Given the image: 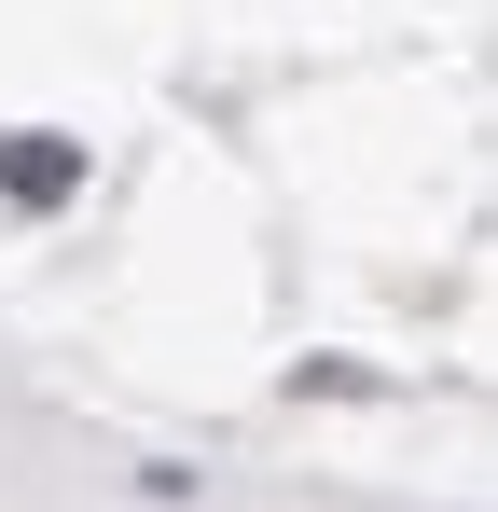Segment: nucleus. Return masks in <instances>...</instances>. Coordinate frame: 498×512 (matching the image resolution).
Listing matches in <instances>:
<instances>
[{"mask_svg": "<svg viewBox=\"0 0 498 512\" xmlns=\"http://www.w3.org/2000/svg\"><path fill=\"white\" fill-rule=\"evenodd\" d=\"M70 180H83V139H56V125H14V139H0V194H14V208H56Z\"/></svg>", "mask_w": 498, "mask_h": 512, "instance_id": "f257e3e1", "label": "nucleus"}]
</instances>
